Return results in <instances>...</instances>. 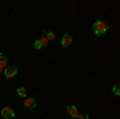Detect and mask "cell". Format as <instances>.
Instances as JSON below:
<instances>
[{
    "instance_id": "obj_1",
    "label": "cell",
    "mask_w": 120,
    "mask_h": 119,
    "mask_svg": "<svg viewBox=\"0 0 120 119\" xmlns=\"http://www.w3.org/2000/svg\"><path fill=\"white\" fill-rule=\"evenodd\" d=\"M111 28V26H109V24H106V23H102V21H96V23H94V24H93V34H94V36H104V34H106V32H107V29Z\"/></svg>"
},
{
    "instance_id": "obj_2",
    "label": "cell",
    "mask_w": 120,
    "mask_h": 119,
    "mask_svg": "<svg viewBox=\"0 0 120 119\" xmlns=\"http://www.w3.org/2000/svg\"><path fill=\"white\" fill-rule=\"evenodd\" d=\"M16 74H18V68H16V66H13V64H8V66L5 68V71H3L5 79H13Z\"/></svg>"
},
{
    "instance_id": "obj_3",
    "label": "cell",
    "mask_w": 120,
    "mask_h": 119,
    "mask_svg": "<svg viewBox=\"0 0 120 119\" xmlns=\"http://www.w3.org/2000/svg\"><path fill=\"white\" fill-rule=\"evenodd\" d=\"M46 45H48V39H46L45 36L37 39V40L34 42V48H35V50H42V48H45Z\"/></svg>"
},
{
    "instance_id": "obj_4",
    "label": "cell",
    "mask_w": 120,
    "mask_h": 119,
    "mask_svg": "<svg viewBox=\"0 0 120 119\" xmlns=\"http://www.w3.org/2000/svg\"><path fill=\"white\" fill-rule=\"evenodd\" d=\"M35 105H37L35 98H32V97H26V98H24V110H27V111L34 110Z\"/></svg>"
},
{
    "instance_id": "obj_5",
    "label": "cell",
    "mask_w": 120,
    "mask_h": 119,
    "mask_svg": "<svg viewBox=\"0 0 120 119\" xmlns=\"http://www.w3.org/2000/svg\"><path fill=\"white\" fill-rule=\"evenodd\" d=\"M2 116L5 119H13L15 118V110L10 108V106H3V108H2Z\"/></svg>"
},
{
    "instance_id": "obj_6",
    "label": "cell",
    "mask_w": 120,
    "mask_h": 119,
    "mask_svg": "<svg viewBox=\"0 0 120 119\" xmlns=\"http://www.w3.org/2000/svg\"><path fill=\"white\" fill-rule=\"evenodd\" d=\"M67 113H69V116H71L72 119H77V118H79V114H80L79 110H77L75 106H72V105H69V106H67Z\"/></svg>"
},
{
    "instance_id": "obj_7",
    "label": "cell",
    "mask_w": 120,
    "mask_h": 119,
    "mask_svg": "<svg viewBox=\"0 0 120 119\" xmlns=\"http://www.w3.org/2000/svg\"><path fill=\"white\" fill-rule=\"evenodd\" d=\"M71 44H72V36H71V34H64L63 39H61V45L66 48V47H69Z\"/></svg>"
},
{
    "instance_id": "obj_8",
    "label": "cell",
    "mask_w": 120,
    "mask_h": 119,
    "mask_svg": "<svg viewBox=\"0 0 120 119\" xmlns=\"http://www.w3.org/2000/svg\"><path fill=\"white\" fill-rule=\"evenodd\" d=\"M7 66H8V58L0 53V69H2V71H5V68H7Z\"/></svg>"
},
{
    "instance_id": "obj_9",
    "label": "cell",
    "mask_w": 120,
    "mask_h": 119,
    "mask_svg": "<svg viewBox=\"0 0 120 119\" xmlns=\"http://www.w3.org/2000/svg\"><path fill=\"white\" fill-rule=\"evenodd\" d=\"M43 34H45V37L48 39V42H50V40H55V32H51V31H43Z\"/></svg>"
},
{
    "instance_id": "obj_10",
    "label": "cell",
    "mask_w": 120,
    "mask_h": 119,
    "mask_svg": "<svg viewBox=\"0 0 120 119\" xmlns=\"http://www.w3.org/2000/svg\"><path fill=\"white\" fill-rule=\"evenodd\" d=\"M18 95L19 97H24V98H26V93H27V90H26V87H18Z\"/></svg>"
},
{
    "instance_id": "obj_11",
    "label": "cell",
    "mask_w": 120,
    "mask_h": 119,
    "mask_svg": "<svg viewBox=\"0 0 120 119\" xmlns=\"http://www.w3.org/2000/svg\"><path fill=\"white\" fill-rule=\"evenodd\" d=\"M112 93H115L117 97H120V84H115V85H112Z\"/></svg>"
},
{
    "instance_id": "obj_12",
    "label": "cell",
    "mask_w": 120,
    "mask_h": 119,
    "mask_svg": "<svg viewBox=\"0 0 120 119\" xmlns=\"http://www.w3.org/2000/svg\"><path fill=\"white\" fill-rule=\"evenodd\" d=\"M88 118H90L88 114H79V118H77V119H88Z\"/></svg>"
},
{
    "instance_id": "obj_13",
    "label": "cell",
    "mask_w": 120,
    "mask_h": 119,
    "mask_svg": "<svg viewBox=\"0 0 120 119\" xmlns=\"http://www.w3.org/2000/svg\"><path fill=\"white\" fill-rule=\"evenodd\" d=\"M2 73H3V71H2V69H0V74H2Z\"/></svg>"
}]
</instances>
